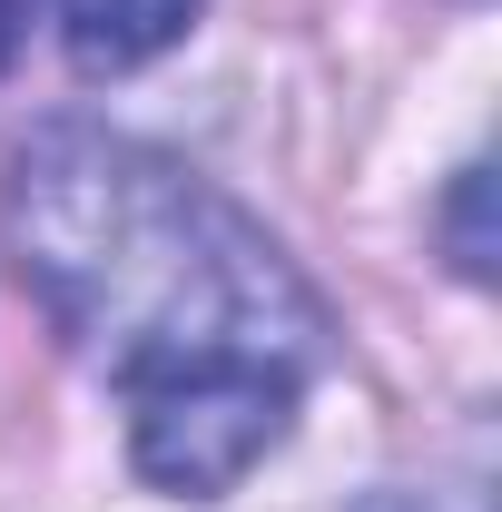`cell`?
<instances>
[{
  "instance_id": "1",
  "label": "cell",
  "mask_w": 502,
  "mask_h": 512,
  "mask_svg": "<svg viewBox=\"0 0 502 512\" xmlns=\"http://www.w3.org/2000/svg\"><path fill=\"white\" fill-rule=\"evenodd\" d=\"M10 256L128 394V453L168 493H227L286 434L325 306L247 207L119 128H40L0 197Z\"/></svg>"
},
{
  "instance_id": "2",
  "label": "cell",
  "mask_w": 502,
  "mask_h": 512,
  "mask_svg": "<svg viewBox=\"0 0 502 512\" xmlns=\"http://www.w3.org/2000/svg\"><path fill=\"white\" fill-rule=\"evenodd\" d=\"M79 69H138L197 20V0H50Z\"/></svg>"
},
{
  "instance_id": "3",
  "label": "cell",
  "mask_w": 502,
  "mask_h": 512,
  "mask_svg": "<svg viewBox=\"0 0 502 512\" xmlns=\"http://www.w3.org/2000/svg\"><path fill=\"white\" fill-rule=\"evenodd\" d=\"M453 237H463V276H493V237H483V168H463V197H453Z\"/></svg>"
},
{
  "instance_id": "4",
  "label": "cell",
  "mask_w": 502,
  "mask_h": 512,
  "mask_svg": "<svg viewBox=\"0 0 502 512\" xmlns=\"http://www.w3.org/2000/svg\"><path fill=\"white\" fill-rule=\"evenodd\" d=\"M10 50H20V0H0V69H10Z\"/></svg>"
}]
</instances>
